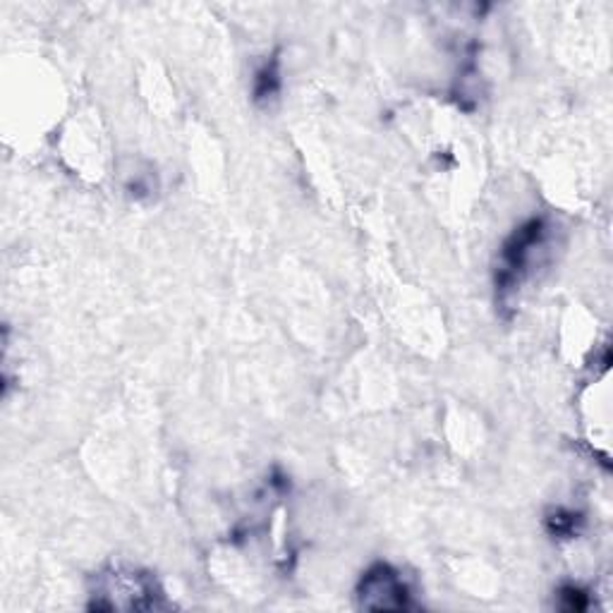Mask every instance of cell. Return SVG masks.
<instances>
[{
	"label": "cell",
	"mask_w": 613,
	"mask_h": 613,
	"mask_svg": "<svg viewBox=\"0 0 613 613\" xmlns=\"http://www.w3.org/2000/svg\"><path fill=\"white\" fill-rule=\"evenodd\" d=\"M168 606L163 587L147 570L113 566L101 570L91 584V611H159Z\"/></svg>",
	"instance_id": "1"
},
{
	"label": "cell",
	"mask_w": 613,
	"mask_h": 613,
	"mask_svg": "<svg viewBox=\"0 0 613 613\" xmlns=\"http://www.w3.org/2000/svg\"><path fill=\"white\" fill-rule=\"evenodd\" d=\"M546 232H549L546 218L537 216L525 220V224L515 228L511 238L503 242L497 269V291L501 295L515 291L520 281L525 279V273L534 262V252H537L546 240Z\"/></svg>",
	"instance_id": "2"
},
{
	"label": "cell",
	"mask_w": 613,
	"mask_h": 613,
	"mask_svg": "<svg viewBox=\"0 0 613 613\" xmlns=\"http://www.w3.org/2000/svg\"><path fill=\"white\" fill-rule=\"evenodd\" d=\"M357 604L364 611H410L415 609L408 582L390 564H374L357 584Z\"/></svg>",
	"instance_id": "3"
},
{
	"label": "cell",
	"mask_w": 613,
	"mask_h": 613,
	"mask_svg": "<svg viewBox=\"0 0 613 613\" xmlns=\"http://www.w3.org/2000/svg\"><path fill=\"white\" fill-rule=\"evenodd\" d=\"M281 94V60L273 56L254 77V101L269 103Z\"/></svg>",
	"instance_id": "4"
},
{
	"label": "cell",
	"mask_w": 613,
	"mask_h": 613,
	"mask_svg": "<svg viewBox=\"0 0 613 613\" xmlns=\"http://www.w3.org/2000/svg\"><path fill=\"white\" fill-rule=\"evenodd\" d=\"M587 606H590V592L582 590V587L564 584L558 590V609L578 613V611H584Z\"/></svg>",
	"instance_id": "6"
},
{
	"label": "cell",
	"mask_w": 613,
	"mask_h": 613,
	"mask_svg": "<svg viewBox=\"0 0 613 613\" xmlns=\"http://www.w3.org/2000/svg\"><path fill=\"white\" fill-rule=\"evenodd\" d=\"M580 525H582V515L576 511H566V508H556V511L546 518V530L558 540L576 537Z\"/></svg>",
	"instance_id": "5"
}]
</instances>
